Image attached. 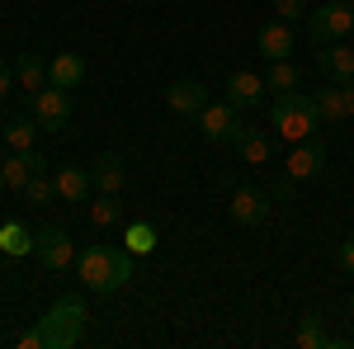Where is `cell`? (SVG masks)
I'll return each mask as SVG.
<instances>
[{
	"instance_id": "1",
	"label": "cell",
	"mask_w": 354,
	"mask_h": 349,
	"mask_svg": "<svg viewBox=\"0 0 354 349\" xmlns=\"http://www.w3.org/2000/svg\"><path fill=\"white\" fill-rule=\"evenodd\" d=\"M76 274L90 293H118L133 279V250L128 245H90L76 260Z\"/></svg>"
},
{
	"instance_id": "2",
	"label": "cell",
	"mask_w": 354,
	"mask_h": 349,
	"mask_svg": "<svg viewBox=\"0 0 354 349\" xmlns=\"http://www.w3.org/2000/svg\"><path fill=\"white\" fill-rule=\"evenodd\" d=\"M38 345L43 349H76L85 340V302L81 297H62L38 317Z\"/></svg>"
},
{
	"instance_id": "3",
	"label": "cell",
	"mask_w": 354,
	"mask_h": 349,
	"mask_svg": "<svg viewBox=\"0 0 354 349\" xmlns=\"http://www.w3.org/2000/svg\"><path fill=\"white\" fill-rule=\"evenodd\" d=\"M270 123L279 128V142H302V137H312L317 133V104H312V95H302V90H283L279 100H274L270 109Z\"/></svg>"
},
{
	"instance_id": "4",
	"label": "cell",
	"mask_w": 354,
	"mask_h": 349,
	"mask_svg": "<svg viewBox=\"0 0 354 349\" xmlns=\"http://www.w3.org/2000/svg\"><path fill=\"white\" fill-rule=\"evenodd\" d=\"M350 28H354V5H345V0H326V5H317L307 15L312 43H340Z\"/></svg>"
},
{
	"instance_id": "5",
	"label": "cell",
	"mask_w": 354,
	"mask_h": 349,
	"mask_svg": "<svg viewBox=\"0 0 354 349\" xmlns=\"http://www.w3.org/2000/svg\"><path fill=\"white\" fill-rule=\"evenodd\" d=\"M194 123H198V133L208 137V142H236V133H241V118H236V104H208L194 113Z\"/></svg>"
},
{
	"instance_id": "6",
	"label": "cell",
	"mask_w": 354,
	"mask_h": 349,
	"mask_svg": "<svg viewBox=\"0 0 354 349\" xmlns=\"http://www.w3.org/2000/svg\"><path fill=\"white\" fill-rule=\"evenodd\" d=\"M33 260L57 274V269H66L76 260V245H71V236L62 227H43V232H33Z\"/></svg>"
},
{
	"instance_id": "7",
	"label": "cell",
	"mask_w": 354,
	"mask_h": 349,
	"mask_svg": "<svg viewBox=\"0 0 354 349\" xmlns=\"http://www.w3.org/2000/svg\"><path fill=\"white\" fill-rule=\"evenodd\" d=\"M33 118H38V128H43V133L66 128V118H71V90L43 85V90L33 95Z\"/></svg>"
},
{
	"instance_id": "8",
	"label": "cell",
	"mask_w": 354,
	"mask_h": 349,
	"mask_svg": "<svg viewBox=\"0 0 354 349\" xmlns=\"http://www.w3.org/2000/svg\"><path fill=\"white\" fill-rule=\"evenodd\" d=\"M326 170V147L317 142V137H302L288 147V161H283V175H293V180H317Z\"/></svg>"
},
{
	"instance_id": "9",
	"label": "cell",
	"mask_w": 354,
	"mask_h": 349,
	"mask_svg": "<svg viewBox=\"0 0 354 349\" xmlns=\"http://www.w3.org/2000/svg\"><path fill=\"white\" fill-rule=\"evenodd\" d=\"M270 203H274L270 194L241 185L236 194H232V222H236V227H260V222L270 217Z\"/></svg>"
},
{
	"instance_id": "10",
	"label": "cell",
	"mask_w": 354,
	"mask_h": 349,
	"mask_svg": "<svg viewBox=\"0 0 354 349\" xmlns=\"http://www.w3.org/2000/svg\"><path fill=\"white\" fill-rule=\"evenodd\" d=\"M85 76H90V66L81 53H57L48 62V85H57V90H81Z\"/></svg>"
},
{
	"instance_id": "11",
	"label": "cell",
	"mask_w": 354,
	"mask_h": 349,
	"mask_svg": "<svg viewBox=\"0 0 354 349\" xmlns=\"http://www.w3.org/2000/svg\"><path fill=\"white\" fill-rule=\"evenodd\" d=\"M317 66H322V76H326V81H335V85L354 81V48H345V43H322Z\"/></svg>"
},
{
	"instance_id": "12",
	"label": "cell",
	"mask_w": 354,
	"mask_h": 349,
	"mask_svg": "<svg viewBox=\"0 0 354 349\" xmlns=\"http://www.w3.org/2000/svg\"><path fill=\"white\" fill-rule=\"evenodd\" d=\"M255 48H260V57H270V62H283V57L293 53V28L283 24V19L260 24V33H255Z\"/></svg>"
},
{
	"instance_id": "13",
	"label": "cell",
	"mask_w": 354,
	"mask_h": 349,
	"mask_svg": "<svg viewBox=\"0 0 354 349\" xmlns=\"http://www.w3.org/2000/svg\"><path fill=\"white\" fill-rule=\"evenodd\" d=\"M90 180H95L100 194H123V185H128V165H123L118 151H104L100 161L90 165Z\"/></svg>"
},
{
	"instance_id": "14",
	"label": "cell",
	"mask_w": 354,
	"mask_h": 349,
	"mask_svg": "<svg viewBox=\"0 0 354 349\" xmlns=\"http://www.w3.org/2000/svg\"><path fill=\"white\" fill-rule=\"evenodd\" d=\"M15 85L33 100V95L48 85V62H43L38 53H19V57H15Z\"/></svg>"
},
{
	"instance_id": "15",
	"label": "cell",
	"mask_w": 354,
	"mask_h": 349,
	"mask_svg": "<svg viewBox=\"0 0 354 349\" xmlns=\"http://www.w3.org/2000/svg\"><path fill=\"white\" fill-rule=\"evenodd\" d=\"M260 100H265V81H260L255 71H236V76H227V104L255 109Z\"/></svg>"
},
{
	"instance_id": "16",
	"label": "cell",
	"mask_w": 354,
	"mask_h": 349,
	"mask_svg": "<svg viewBox=\"0 0 354 349\" xmlns=\"http://www.w3.org/2000/svg\"><path fill=\"white\" fill-rule=\"evenodd\" d=\"M165 104L175 109L180 118H194L198 109L208 104V90H203V85H198V81H175V85H170V90H165Z\"/></svg>"
},
{
	"instance_id": "17",
	"label": "cell",
	"mask_w": 354,
	"mask_h": 349,
	"mask_svg": "<svg viewBox=\"0 0 354 349\" xmlns=\"http://www.w3.org/2000/svg\"><path fill=\"white\" fill-rule=\"evenodd\" d=\"M232 147H236V156H241L245 165H270V156H274L270 133H260V128H241Z\"/></svg>"
},
{
	"instance_id": "18",
	"label": "cell",
	"mask_w": 354,
	"mask_h": 349,
	"mask_svg": "<svg viewBox=\"0 0 354 349\" xmlns=\"http://www.w3.org/2000/svg\"><path fill=\"white\" fill-rule=\"evenodd\" d=\"M90 189H95V180H90L85 165H62L57 170V194L66 203H90Z\"/></svg>"
},
{
	"instance_id": "19",
	"label": "cell",
	"mask_w": 354,
	"mask_h": 349,
	"mask_svg": "<svg viewBox=\"0 0 354 349\" xmlns=\"http://www.w3.org/2000/svg\"><path fill=\"white\" fill-rule=\"evenodd\" d=\"M38 118L33 113H19V118H10L5 128H0V137H5V147L10 151H33V142H38Z\"/></svg>"
},
{
	"instance_id": "20",
	"label": "cell",
	"mask_w": 354,
	"mask_h": 349,
	"mask_svg": "<svg viewBox=\"0 0 354 349\" xmlns=\"http://www.w3.org/2000/svg\"><path fill=\"white\" fill-rule=\"evenodd\" d=\"M312 104H317V118H322V123H345V118H350V113H345V100H340V85L330 81L326 90H317V95H312Z\"/></svg>"
},
{
	"instance_id": "21",
	"label": "cell",
	"mask_w": 354,
	"mask_h": 349,
	"mask_svg": "<svg viewBox=\"0 0 354 349\" xmlns=\"http://www.w3.org/2000/svg\"><path fill=\"white\" fill-rule=\"evenodd\" d=\"M293 345H298V349H322V345H340V340H330L326 326H322V317H317V312H307V317L298 321V335H293Z\"/></svg>"
},
{
	"instance_id": "22",
	"label": "cell",
	"mask_w": 354,
	"mask_h": 349,
	"mask_svg": "<svg viewBox=\"0 0 354 349\" xmlns=\"http://www.w3.org/2000/svg\"><path fill=\"white\" fill-rule=\"evenodd\" d=\"M0 255H33V236H28L19 222H5L0 227Z\"/></svg>"
},
{
	"instance_id": "23",
	"label": "cell",
	"mask_w": 354,
	"mask_h": 349,
	"mask_svg": "<svg viewBox=\"0 0 354 349\" xmlns=\"http://www.w3.org/2000/svg\"><path fill=\"white\" fill-rule=\"evenodd\" d=\"M298 66H293V62H288V57H283V62H270V76H265V90H279V95H283V90H298Z\"/></svg>"
},
{
	"instance_id": "24",
	"label": "cell",
	"mask_w": 354,
	"mask_h": 349,
	"mask_svg": "<svg viewBox=\"0 0 354 349\" xmlns=\"http://www.w3.org/2000/svg\"><path fill=\"white\" fill-rule=\"evenodd\" d=\"M90 208V222L95 227H118V217H123V208H118V194H100L95 203H85Z\"/></svg>"
},
{
	"instance_id": "25",
	"label": "cell",
	"mask_w": 354,
	"mask_h": 349,
	"mask_svg": "<svg viewBox=\"0 0 354 349\" xmlns=\"http://www.w3.org/2000/svg\"><path fill=\"white\" fill-rule=\"evenodd\" d=\"M53 194H57V175H48V170H33L28 175V185H24L28 203H53Z\"/></svg>"
},
{
	"instance_id": "26",
	"label": "cell",
	"mask_w": 354,
	"mask_h": 349,
	"mask_svg": "<svg viewBox=\"0 0 354 349\" xmlns=\"http://www.w3.org/2000/svg\"><path fill=\"white\" fill-rule=\"evenodd\" d=\"M128 250H133V255H151V250H156V227H151V222H133V227H128Z\"/></svg>"
},
{
	"instance_id": "27",
	"label": "cell",
	"mask_w": 354,
	"mask_h": 349,
	"mask_svg": "<svg viewBox=\"0 0 354 349\" xmlns=\"http://www.w3.org/2000/svg\"><path fill=\"white\" fill-rule=\"evenodd\" d=\"M274 15H279L283 24H293V19H307V0H274Z\"/></svg>"
},
{
	"instance_id": "28",
	"label": "cell",
	"mask_w": 354,
	"mask_h": 349,
	"mask_svg": "<svg viewBox=\"0 0 354 349\" xmlns=\"http://www.w3.org/2000/svg\"><path fill=\"white\" fill-rule=\"evenodd\" d=\"M293 185H298V180H293V175H283V180L270 189V198H274V203H288V198H293Z\"/></svg>"
},
{
	"instance_id": "29",
	"label": "cell",
	"mask_w": 354,
	"mask_h": 349,
	"mask_svg": "<svg viewBox=\"0 0 354 349\" xmlns=\"http://www.w3.org/2000/svg\"><path fill=\"white\" fill-rule=\"evenodd\" d=\"M335 260H340V269H345V274H354V236H350V241H340Z\"/></svg>"
},
{
	"instance_id": "30",
	"label": "cell",
	"mask_w": 354,
	"mask_h": 349,
	"mask_svg": "<svg viewBox=\"0 0 354 349\" xmlns=\"http://www.w3.org/2000/svg\"><path fill=\"white\" fill-rule=\"evenodd\" d=\"M10 90H15V71H10V66H5V62H0V100H5V95H10Z\"/></svg>"
},
{
	"instance_id": "31",
	"label": "cell",
	"mask_w": 354,
	"mask_h": 349,
	"mask_svg": "<svg viewBox=\"0 0 354 349\" xmlns=\"http://www.w3.org/2000/svg\"><path fill=\"white\" fill-rule=\"evenodd\" d=\"M340 100H345V113H354V81L340 85Z\"/></svg>"
},
{
	"instance_id": "32",
	"label": "cell",
	"mask_w": 354,
	"mask_h": 349,
	"mask_svg": "<svg viewBox=\"0 0 354 349\" xmlns=\"http://www.w3.org/2000/svg\"><path fill=\"white\" fill-rule=\"evenodd\" d=\"M19 349H43L38 345V330H24V335H19Z\"/></svg>"
},
{
	"instance_id": "33",
	"label": "cell",
	"mask_w": 354,
	"mask_h": 349,
	"mask_svg": "<svg viewBox=\"0 0 354 349\" xmlns=\"http://www.w3.org/2000/svg\"><path fill=\"white\" fill-rule=\"evenodd\" d=\"M350 317H354V293H350Z\"/></svg>"
},
{
	"instance_id": "34",
	"label": "cell",
	"mask_w": 354,
	"mask_h": 349,
	"mask_svg": "<svg viewBox=\"0 0 354 349\" xmlns=\"http://www.w3.org/2000/svg\"><path fill=\"white\" fill-rule=\"evenodd\" d=\"M0 194H5V175H0Z\"/></svg>"
},
{
	"instance_id": "35",
	"label": "cell",
	"mask_w": 354,
	"mask_h": 349,
	"mask_svg": "<svg viewBox=\"0 0 354 349\" xmlns=\"http://www.w3.org/2000/svg\"><path fill=\"white\" fill-rule=\"evenodd\" d=\"M0 161H5V147H0Z\"/></svg>"
}]
</instances>
